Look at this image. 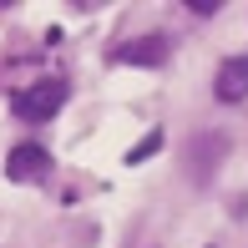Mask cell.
Returning <instances> with one entry per match:
<instances>
[{
    "instance_id": "5",
    "label": "cell",
    "mask_w": 248,
    "mask_h": 248,
    "mask_svg": "<svg viewBox=\"0 0 248 248\" xmlns=\"http://www.w3.org/2000/svg\"><path fill=\"white\" fill-rule=\"evenodd\" d=\"M157 147H162V132H147V137H142V142H137V147H132V152H127V162H147V157H152Z\"/></svg>"
},
{
    "instance_id": "3",
    "label": "cell",
    "mask_w": 248,
    "mask_h": 248,
    "mask_svg": "<svg viewBox=\"0 0 248 248\" xmlns=\"http://www.w3.org/2000/svg\"><path fill=\"white\" fill-rule=\"evenodd\" d=\"M167 56H172V41H167V36H142V41L117 46V61L122 66H162Z\"/></svg>"
},
{
    "instance_id": "2",
    "label": "cell",
    "mask_w": 248,
    "mask_h": 248,
    "mask_svg": "<svg viewBox=\"0 0 248 248\" xmlns=\"http://www.w3.org/2000/svg\"><path fill=\"white\" fill-rule=\"evenodd\" d=\"M46 172H51V152L36 147V142H20V147L5 157V177L10 183H41Z\"/></svg>"
},
{
    "instance_id": "6",
    "label": "cell",
    "mask_w": 248,
    "mask_h": 248,
    "mask_svg": "<svg viewBox=\"0 0 248 248\" xmlns=\"http://www.w3.org/2000/svg\"><path fill=\"white\" fill-rule=\"evenodd\" d=\"M187 10H193V16H213V10H218V0H187Z\"/></svg>"
},
{
    "instance_id": "4",
    "label": "cell",
    "mask_w": 248,
    "mask_h": 248,
    "mask_svg": "<svg viewBox=\"0 0 248 248\" xmlns=\"http://www.w3.org/2000/svg\"><path fill=\"white\" fill-rule=\"evenodd\" d=\"M213 92H218V101H243L248 96V56H233V61L218 66Z\"/></svg>"
},
{
    "instance_id": "1",
    "label": "cell",
    "mask_w": 248,
    "mask_h": 248,
    "mask_svg": "<svg viewBox=\"0 0 248 248\" xmlns=\"http://www.w3.org/2000/svg\"><path fill=\"white\" fill-rule=\"evenodd\" d=\"M61 101H66V81H41V86L16 96V117L20 122H51L61 111Z\"/></svg>"
}]
</instances>
